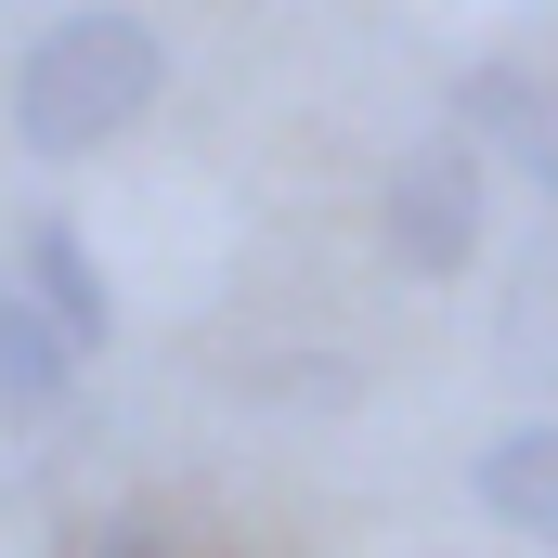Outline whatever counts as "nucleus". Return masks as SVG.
I'll list each match as a JSON object with an SVG mask.
<instances>
[{"label":"nucleus","instance_id":"0eeeda50","mask_svg":"<svg viewBox=\"0 0 558 558\" xmlns=\"http://www.w3.org/2000/svg\"><path fill=\"white\" fill-rule=\"evenodd\" d=\"M92 558H169V533H156V520H105V533H92Z\"/></svg>","mask_w":558,"mask_h":558},{"label":"nucleus","instance_id":"6e6552de","mask_svg":"<svg viewBox=\"0 0 558 558\" xmlns=\"http://www.w3.org/2000/svg\"><path fill=\"white\" fill-rule=\"evenodd\" d=\"M520 169H533V182L558 195V131H546V143H520Z\"/></svg>","mask_w":558,"mask_h":558},{"label":"nucleus","instance_id":"20e7f679","mask_svg":"<svg viewBox=\"0 0 558 558\" xmlns=\"http://www.w3.org/2000/svg\"><path fill=\"white\" fill-rule=\"evenodd\" d=\"M468 481H481V507H494V520H507L520 546H546V558H558V416H520V428H494Z\"/></svg>","mask_w":558,"mask_h":558},{"label":"nucleus","instance_id":"7ed1b4c3","mask_svg":"<svg viewBox=\"0 0 558 558\" xmlns=\"http://www.w3.org/2000/svg\"><path fill=\"white\" fill-rule=\"evenodd\" d=\"M13 274H26L13 299H26V312H39V325H52V338L78 351V364L105 351V325H118V299H105V274H92V234H78V221H52V208H39V221L13 234Z\"/></svg>","mask_w":558,"mask_h":558},{"label":"nucleus","instance_id":"f257e3e1","mask_svg":"<svg viewBox=\"0 0 558 558\" xmlns=\"http://www.w3.org/2000/svg\"><path fill=\"white\" fill-rule=\"evenodd\" d=\"M156 92H169V52H156L143 13H65L13 65V143L52 156V169H78V156L131 143L156 118Z\"/></svg>","mask_w":558,"mask_h":558},{"label":"nucleus","instance_id":"f03ea898","mask_svg":"<svg viewBox=\"0 0 558 558\" xmlns=\"http://www.w3.org/2000/svg\"><path fill=\"white\" fill-rule=\"evenodd\" d=\"M377 234H390V260L428 274V286L481 260V156H468V131L403 143V169H390V195H377Z\"/></svg>","mask_w":558,"mask_h":558},{"label":"nucleus","instance_id":"39448f33","mask_svg":"<svg viewBox=\"0 0 558 558\" xmlns=\"http://www.w3.org/2000/svg\"><path fill=\"white\" fill-rule=\"evenodd\" d=\"M65 390H78V351H65V338H52V325H39V312L0 286V428L52 416Z\"/></svg>","mask_w":558,"mask_h":558},{"label":"nucleus","instance_id":"423d86ee","mask_svg":"<svg viewBox=\"0 0 558 558\" xmlns=\"http://www.w3.org/2000/svg\"><path fill=\"white\" fill-rule=\"evenodd\" d=\"M454 118L494 131V143H546L558 131V92L533 78V65H468V78H454Z\"/></svg>","mask_w":558,"mask_h":558}]
</instances>
